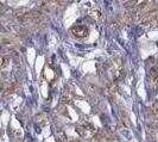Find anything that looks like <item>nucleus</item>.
<instances>
[{
	"mask_svg": "<svg viewBox=\"0 0 158 142\" xmlns=\"http://www.w3.org/2000/svg\"><path fill=\"white\" fill-rule=\"evenodd\" d=\"M76 131L82 137H92L95 134V128L90 122L83 121V122H81L79 126H76Z\"/></svg>",
	"mask_w": 158,
	"mask_h": 142,
	"instance_id": "f257e3e1",
	"label": "nucleus"
},
{
	"mask_svg": "<svg viewBox=\"0 0 158 142\" xmlns=\"http://www.w3.org/2000/svg\"><path fill=\"white\" fill-rule=\"evenodd\" d=\"M70 32L76 38H85L88 36V28L86 25H75L70 29Z\"/></svg>",
	"mask_w": 158,
	"mask_h": 142,
	"instance_id": "f03ea898",
	"label": "nucleus"
},
{
	"mask_svg": "<svg viewBox=\"0 0 158 142\" xmlns=\"http://www.w3.org/2000/svg\"><path fill=\"white\" fill-rule=\"evenodd\" d=\"M149 78L153 86L158 85V66H152L149 71Z\"/></svg>",
	"mask_w": 158,
	"mask_h": 142,
	"instance_id": "7ed1b4c3",
	"label": "nucleus"
},
{
	"mask_svg": "<svg viewBox=\"0 0 158 142\" xmlns=\"http://www.w3.org/2000/svg\"><path fill=\"white\" fill-rule=\"evenodd\" d=\"M74 95H75L74 91L71 88H69V87H65L63 93H62V100L64 103H70L74 99Z\"/></svg>",
	"mask_w": 158,
	"mask_h": 142,
	"instance_id": "20e7f679",
	"label": "nucleus"
},
{
	"mask_svg": "<svg viewBox=\"0 0 158 142\" xmlns=\"http://www.w3.org/2000/svg\"><path fill=\"white\" fill-rule=\"evenodd\" d=\"M8 63H10V56H7V55L1 56V64H0V67H1V68H5Z\"/></svg>",
	"mask_w": 158,
	"mask_h": 142,
	"instance_id": "39448f33",
	"label": "nucleus"
},
{
	"mask_svg": "<svg viewBox=\"0 0 158 142\" xmlns=\"http://www.w3.org/2000/svg\"><path fill=\"white\" fill-rule=\"evenodd\" d=\"M90 17L95 19V20H99L100 18H101V13H100V11H98V10H93V11H90Z\"/></svg>",
	"mask_w": 158,
	"mask_h": 142,
	"instance_id": "423d86ee",
	"label": "nucleus"
}]
</instances>
